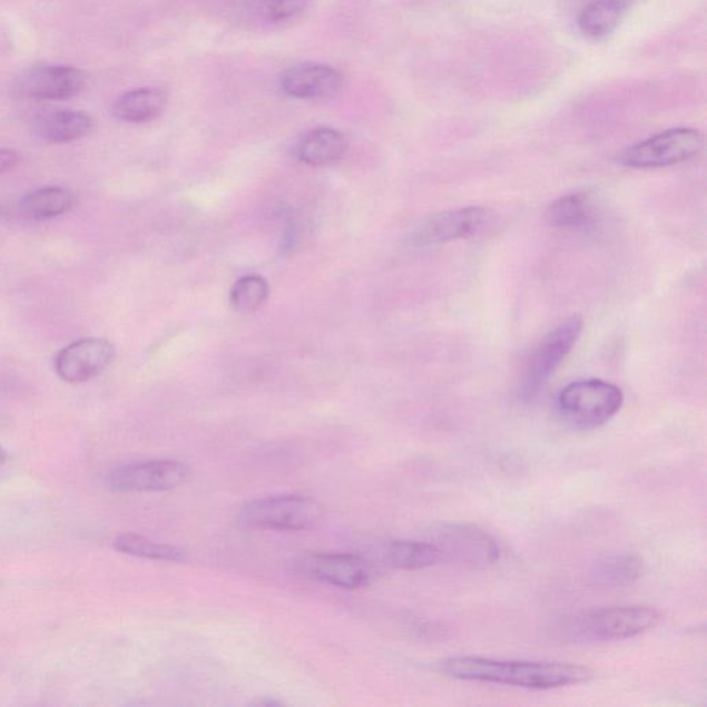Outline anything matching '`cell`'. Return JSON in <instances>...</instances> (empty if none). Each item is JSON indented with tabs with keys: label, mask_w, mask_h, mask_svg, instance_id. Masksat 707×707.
Wrapping results in <instances>:
<instances>
[{
	"label": "cell",
	"mask_w": 707,
	"mask_h": 707,
	"mask_svg": "<svg viewBox=\"0 0 707 707\" xmlns=\"http://www.w3.org/2000/svg\"><path fill=\"white\" fill-rule=\"evenodd\" d=\"M442 675L462 681L500 684L527 689H556L589 681L585 666L561 662H514L480 657L442 660Z\"/></svg>",
	"instance_id": "obj_1"
},
{
	"label": "cell",
	"mask_w": 707,
	"mask_h": 707,
	"mask_svg": "<svg viewBox=\"0 0 707 707\" xmlns=\"http://www.w3.org/2000/svg\"><path fill=\"white\" fill-rule=\"evenodd\" d=\"M662 613L647 606L589 609L569 618L564 635L569 641L596 644L628 640L657 628Z\"/></svg>",
	"instance_id": "obj_2"
},
{
	"label": "cell",
	"mask_w": 707,
	"mask_h": 707,
	"mask_svg": "<svg viewBox=\"0 0 707 707\" xmlns=\"http://www.w3.org/2000/svg\"><path fill=\"white\" fill-rule=\"evenodd\" d=\"M622 390L601 379H588L568 384L557 399L562 421L569 428L590 431L602 428L622 410Z\"/></svg>",
	"instance_id": "obj_3"
},
{
	"label": "cell",
	"mask_w": 707,
	"mask_h": 707,
	"mask_svg": "<svg viewBox=\"0 0 707 707\" xmlns=\"http://www.w3.org/2000/svg\"><path fill=\"white\" fill-rule=\"evenodd\" d=\"M324 515V505L318 500L278 495L251 500L239 509L238 521L252 530L306 531L317 527Z\"/></svg>",
	"instance_id": "obj_4"
},
{
	"label": "cell",
	"mask_w": 707,
	"mask_h": 707,
	"mask_svg": "<svg viewBox=\"0 0 707 707\" xmlns=\"http://www.w3.org/2000/svg\"><path fill=\"white\" fill-rule=\"evenodd\" d=\"M296 577L335 588L356 590L376 582L379 569L365 556L348 553H307L295 557L286 564Z\"/></svg>",
	"instance_id": "obj_5"
},
{
	"label": "cell",
	"mask_w": 707,
	"mask_h": 707,
	"mask_svg": "<svg viewBox=\"0 0 707 707\" xmlns=\"http://www.w3.org/2000/svg\"><path fill=\"white\" fill-rule=\"evenodd\" d=\"M583 330L579 317H571L549 332L533 347L526 362L520 382L522 400H532L543 390L549 379L571 354Z\"/></svg>",
	"instance_id": "obj_6"
},
{
	"label": "cell",
	"mask_w": 707,
	"mask_h": 707,
	"mask_svg": "<svg viewBox=\"0 0 707 707\" xmlns=\"http://www.w3.org/2000/svg\"><path fill=\"white\" fill-rule=\"evenodd\" d=\"M429 542L439 549L442 561L471 568H487L499 560L495 538L465 522H440L429 531Z\"/></svg>",
	"instance_id": "obj_7"
},
{
	"label": "cell",
	"mask_w": 707,
	"mask_h": 707,
	"mask_svg": "<svg viewBox=\"0 0 707 707\" xmlns=\"http://www.w3.org/2000/svg\"><path fill=\"white\" fill-rule=\"evenodd\" d=\"M704 146V137L691 128H676L635 144L618 155V164L630 169H659L686 163Z\"/></svg>",
	"instance_id": "obj_8"
},
{
	"label": "cell",
	"mask_w": 707,
	"mask_h": 707,
	"mask_svg": "<svg viewBox=\"0 0 707 707\" xmlns=\"http://www.w3.org/2000/svg\"><path fill=\"white\" fill-rule=\"evenodd\" d=\"M189 469L177 460L118 465L107 475L109 490L120 493L166 492L187 481Z\"/></svg>",
	"instance_id": "obj_9"
},
{
	"label": "cell",
	"mask_w": 707,
	"mask_h": 707,
	"mask_svg": "<svg viewBox=\"0 0 707 707\" xmlns=\"http://www.w3.org/2000/svg\"><path fill=\"white\" fill-rule=\"evenodd\" d=\"M88 85L89 73L80 68L42 66L22 72L14 91L31 100H70L84 94Z\"/></svg>",
	"instance_id": "obj_10"
},
{
	"label": "cell",
	"mask_w": 707,
	"mask_h": 707,
	"mask_svg": "<svg viewBox=\"0 0 707 707\" xmlns=\"http://www.w3.org/2000/svg\"><path fill=\"white\" fill-rule=\"evenodd\" d=\"M487 222L488 212L479 206L436 213L419 224L410 240L416 248H428L452 240L468 239L479 235L485 228Z\"/></svg>",
	"instance_id": "obj_11"
},
{
	"label": "cell",
	"mask_w": 707,
	"mask_h": 707,
	"mask_svg": "<svg viewBox=\"0 0 707 707\" xmlns=\"http://www.w3.org/2000/svg\"><path fill=\"white\" fill-rule=\"evenodd\" d=\"M115 347L101 337H88L68 344L55 359L57 375L67 383L79 384L100 376L112 364Z\"/></svg>",
	"instance_id": "obj_12"
},
{
	"label": "cell",
	"mask_w": 707,
	"mask_h": 707,
	"mask_svg": "<svg viewBox=\"0 0 707 707\" xmlns=\"http://www.w3.org/2000/svg\"><path fill=\"white\" fill-rule=\"evenodd\" d=\"M279 86L285 95L295 99H331L341 94L344 77L330 66L304 62L281 73Z\"/></svg>",
	"instance_id": "obj_13"
},
{
	"label": "cell",
	"mask_w": 707,
	"mask_h": 707,
	"mask_svg": "<svg viewBox=\"0 0 707 707\" xmlns=\"http://www.w3.org/2000/svg\"><path fill=\"white\" fill-rule=\"evenodd\" d=\"M40 139L53 144H67L82 139L94 128L89 114L71 109H43L32 120Z\"/></svg>",
	"instance_id": "obj_14"
},
{
	"label": "cell",
	"mask_w": 707,
	"mask_h": 707,
	"mask_svg": "<svg viewBox=\"0 0 707 707\" xmlns=\"http://www.w3.org/2000/svg\"><path fill=\"white\" fill-rule=\"evenodd\" d=\"M373 559L402 571H419L430 568L442 561L439 549L430 542H415V540H390L372 550Z\"/></svg>",
	"instance_id": "obj_15"
},
{
	"label": "cell",
	"mask_w": 707,
	"mask_h": 707,
	"mask_svg": "<svg viewBox=\"0 0 707 707\" xmlns=\"http://www.w3.org/2000/svg\"><path fill=\"white\" fill-rule=\"evenodd\" d=\"M169 96L158 88H141L128 91L112 106V115L120 122L146 124L157 119L168 107Z\"/></svg>",
	"instance_id": "obj_16"
},
{
	"label": "cell",
	"mask_w": 707,
	"mask_h": 707,
	"mask_svg": "<svg viewBox=\"0 0 707 707\" xmlns=\"http://www.w3.org/2000/svg\"><path fill=\"white\" fill-rule=\"evenodd\" d=\"M347 151V140L341 131L320 128L310 131L298 141L296 157L310 166H326L337 163Z\"/></svg>",
	"instance_id": "obj_17"
},
{
	"label": "cell",
	"mask_w": 707,
	"mask_h": 707,
	"mask_svg": "<svg viewBox=\"0 0 707 707\" xmlns=\"http://www.w3.org/2000/svg\"><path fill=\"white\" fill-rule=\"evenodd\" d=\"M626 9H628L626 0H593L579 13V31L589 39H607L617 31Z\"/></svg>",
	"instance_id": "obj_18"
},
{
	"label": "cell",
	"mask_w": 707,
	"mask_h": 707,
	"mask_svg": "<svg viewBox=\"0 0 707 707\" xmlns=\"http://www.w3.org/2000/svg\"><path fill=\"white\" fill-rule=\"evenodd\" d=\"M644 564L640 557L630 553H615L601 557L591 568V578L607 588H625L642 577Z\"/></svg>",
	"instance_id": "obj_19"
},
{
	"label": "cell",
	"mask_w": 707,
	"mask_h": 707,
	"mask_svg": "<svg viewBox=\"0 0 707 707\" xmlns=\"http://www.w3.org/2000/svg\"><path fill=\"white\" fill-rule=\"evenodd\" d=\"M73 197L65 187H43L21 198L19 208L22 215L33 220H48L65 215L71 209Z\"/></svg>",
	"instance_id": "obj_20"
},
{
	"label": "cell",
	"mask_w": 707,
	"mask_h": 707,
	"mask_svg": "<svg viewBox=\"0 0 707 707\" xmlns=\"http://www.w3.org/2000/svg\"><path fill=\"white\" fill-rule=\"evenodd\" d=\"M544 217L546 222L556 228L585 226L593 217V203L588 194H568L554 200L546 210Z\"/></svg>",
	"instance_id": "obj_21"
},
{
	"label": "cell",
	"mask_w": 707,
	"mask_h": 707,
	"mask_svg": "<svg viewBox=\"0 0 707 707\" xmlns=\"http://www.w3.org/2000/svg\"><path fill=\"white\" fill-rule=\"evenodd\" d=\"M114 548L119 553L140 557V559L184 562L187 560V551L176 546L154 542L135 533H122L114 540Z\"/></svg>",
	"instance_id": "obj_22"
},
{
	"label": "cell",
	"mask_w": 707,
	"mask_h": 707,
	"mask_svg": "<svg viewBox=\"0 0 707 707\" xmlns=\"http://www.w3.org/2000/svg\"><path fill=\"white\" fill-rule=\"evenodd\" d=\"M269 286L261 275L239 278L229 292V303L238 313H253L267 302Z\"/></svg>",
	"instance_id": "obj_23"
},
{
	"label": "cell",
	"mask_w": 707,
	"mask_h": 707,
	"mask_svg": "<svg viewBox=\"0 0 707 707\" xmlns=\"http://www.w3.org/2000/svg\"><path fill=\"white\" fill-rule=\"evenodd\" d=\"M312 0H261L258 11L268 21H287L306 13Z\"/></svg>",
	"instance_id": "obj_24"
},
{
	"label": "cell",
	"mask_w": 707,
	"mask_h": 707,
	"mask_svg": "<svg viewBox=\"0 0 707 707\" xmlns=\"http://www.w3.org/2000/svg\"><path fill=\"white\" fill-rule=\"evenodd\" d=\"M19 154H17L14 149L0 148V175L13 170L17 164H19Z\"/></svg>",
	"instance_id": "obj_25"
},
{
	"label": "cell",
	"mask_w": 707,
	"mask_h": 707,
	"mask_svg": "<svg viewBox=\"0 0 707 707\" xmlns=\"http://www.w3.org/2000/svg\"><path fill=\"white\" fill-rule=\"evenodd\" d=\"M253 705L266 706V707H279V706H284L285 704L283 703V700L266 697V698L256 700V703Z\"/></svg>",
	"instance_id": "obj_26"
},
{
	"label": "cell",
	"mask_w": 707,
	"mask_h": 707,
	"mask_svg": "<svg viewBox=\"0 0 707 707\" xmlns=\"http://www.w3.org/2000/svg\"><path fill=\"white\" fill-rule=\"evenodd\" d=\"M4 462H6V453L3 452L2 448H0V468H2Z\"/></svg>",
	"instance_id": "obj_27"
}]
</instances>
